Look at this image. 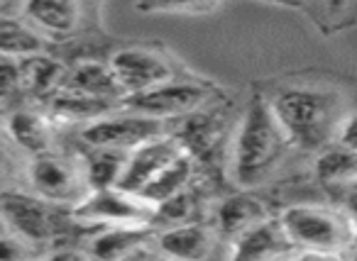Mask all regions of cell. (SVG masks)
Wrapping results in <instances>:
<instances>
[{
	"label": "cell",
	"mask_w": 357,
	"mask_h": 261,
	"mask_svg": "<svg viewBox=\"0 0 357 261\" xmlns=\"http://www.w3.org/2000/svg\"><path fill=\"white\" fill-rule=\"evenodd\" d=\"M272 103L264 95H252L245 105L230 144V181L243 191L257 188L272 176L291 149Z\"/></svg>",
	"instance_id": "1"
},
{
	"label": "cell",
	"mask_w": 357,
	"mask_h": 261,
	"mask_svg": "<svg viewBox=\"0 0 357 261\" xmlns=\"http://www.w3.org/2000/svg\"><path fill=\"white\" fill-rule=\"evenodd\" d=\"M269 103L294 147L308 152L331 147L342 118L350 113L340 90L316 84L282 88L269 98Z\"/></svg>",
	"instance_id": "2"
},
{
	"label": "cell",
	"mask_w": 357,
	"mask_h": 261,
	"mask_svg": "<svg viewBox=\"0 0 357 261\" xmlns=\"http://www.w3.org/2000/svg\"><path fill=\"white\" fill-rule=\"evenodd\" d=\"M279 220L296 246L298 256L337 259L357 246V220L345 207L298 203L284 207Z\"/></svg>",
	"instance_id": "3"
},
{
	"label": "cell",
	"mask_w": 357,
	"mask_h": 261,
	"mask_svg": "<svg viewBox=\"0 0 357 261\" xmlns=\"http://www.w3.org/2000/svg\"><path fill=\"white\" fill-rule=\"evenodd\" d=\"M154 215H157L154 205L120 186L93 188L71 207V220L96 230L154 225Z\"/></svg>",
	"instance_id": "4"
},
{
	"label": "cell",
	"mask_w": 357,
	"mask_h": 261,
	"mask_svg": "<svg viewBox=\"0 0 357 261\" xmlns=\"http://www.w3.org/2000/svg\"><path fill=\"white\" fill-rule=\"evenodd\" d=\"M215 98V88L211 84H196V81H167L162 86H154L142 93H135L123 98L120 108L128 113H137L154 120H174L196 115Z\"/></svg>",
	"instance_id": "5"
},
{
	"label": "cell",
	"mask_w": 357,
	"mask_h": 261,
	"mask_svg": "<svg viewBox=\"0 0 357 261\" xmlns=\"http://www.w3.org/2000/svg\"><path fill=\"white\" fill-rule=\"evenodd\" d=\"M27 181L37 196L61 207H74L91 191L81 157H61L54 149L30 159Z\"/></svg>",
	"instance_id": "6"
},
{
	"label": "cell",
	"mask_w": 357,
	"mask_h": 261,
	"mask_svg": "<svg viewBox=\"0 0 357 261\" xmlns=\"http://www.w3.org/2000/svg\"><path fill=\"white\" fill-rule=\"evenodd\" d=\"M0 217L8 230L35 246L56 242V235L61 232V205L45 200L37 193L13 188L0 191Z\"/></svg>",
	"instance_id": "7"
},
{
	"label": "cell",
	"mask_w": 357,
	"mask_h": 261,
	"mask_svg": "<svg viewBox=\"0 0 357 261\" xmlns=\"http://www.w3.org/2000/svg\"><path fill=\"white\" fill-rule=\"evenodd\" d=\"M110 66L123 86L125 98L176 79L174 61L152 47H125L110 56Z\"/></svg>",
	"instance_id": "8"
},
{
	"label": "cell",
	"mask_w": 357,
	"mask_h": 261,
	"mask_svg": "<svg viewBox=\"0 0 357 261\" xmlns=\"http://www.w3.org/2000/svg\"><path fill=\"white\" fill-rule=\"evenodd\" d=\"M167 132L162 120L144 118L137 113H128L123 110L120 115L108 113L103 118L93 120V122L84 125L81 129V139L93 147H110V149H123V152H132L135 147L144 144L147 139L159 137Z\"/></svg>",
	"instance_id": "9"
},
{
	"label": "cell",
	"mask_w": 357,
	"mask_h": 261,
	"mask_svg": "<svg viewBox=\"0 0 357 261\" xmlns=\"http://www.w3.org/2000/svg\"><path fill=\"white\" fill-rule=\"evenodd\" d=\"M186 149L189 147H186L184 139L174 137V134H169V132L147 139V142L135 147L132 152L128 154V161H125L123 176H120L118 186L139 196V193L144 191V186H147L164 166H169L178 154H184Z\"/></svg>",
	"instance_id": "10"
},
{
	"label": "cell",
	"mask_w": 357,
	"mask_h": 261,
	"mask_svg": "<svg viewBox=\"0 0 357 261\" xmlns=\"http://www.w3.org/2000/svg\"><path fill=\"white\" fill-rule=\"evenodd\" d=\"M230 256L233 259H284V256H298V251L289 239L282 220L269 215L267 220L257 222L248 232L230 239Z\"/></svg>",
	"instance_id": "11"
},
{
	"label": "cell",
	"mask_w": 357,
	"mask_h": 261,
	"mask_svg": "<svg viewBox=\"0 0 357 261\" xmlns=\"http://www.w3.org/2000/svg\"><path fill=\"white\" fill-rule=\"evenodd\" d=\"M157 249L162 256L169 259H208L215 254V244H218V230L201 222H176V225L162 230L157 237Z\"/></svg>",
	"instance_id": "12"
},
{
	"label": "cell",
	"mask_w": 357,
	"mask_h": 261,
	"mask_svg": "<svg viewBox=\"0 0 357 261\" xmlns=\"http://www.w3.org/2000/svg\"><path fill=\"white\" fill-rule=\"evenodd\" d=\"M22 15L37 32L52 37H69L81 25L79 0H25Z\"/></svg>",
	"instance_id": "13"
},
{
	"label": "cell",
	"mask_w": 357,
	"mask_h": 261,
	"mask_svg": "<svg viewBox=\"0 0 357 261\" xmlns=\"http://www.w3.org/2000/svg\"><path fill=\"white\" fill-rule=\"evenodd\" d=\"M6 132L13 144H17L30 157L54 149V120L37 110H13L6 120Z\"/></svg>",
	"instance_id": "14"
},
{
	"label": "cell",
	"mask_w": 357,
	"mask_h": 261,
	"mask_svg": "<svg viewBox=\"0 0 357 261\" xmlns=\"http://www.w3.org/2000/svg\"><path fill=\"white\" fill-rule=\"evenodd\" d=\"M118 103H110L103 98H93L81 90L66 88L61 86L56 93L50 95V118L54 122H69V125H89L103 115L113 113Z\"/></svg>",
	"instance_id": "15"
},
{
	"label": "cell",
	"mask_w": 357,
	"mask_h": 261,
	"mask_svg": "<svg viewBox=\"0 0 357 261\" xmlns=\"http://www.w3.org/2000/svg\"><path fill=\"white\" fill-rule=\"evenodd\" d=\"M66 88L81 90L86 95H93V98H103L110 100V103H123L125 90L120 86L118 76H115L110 61H81L76 64L71 71H66Z\"/></svg>",
	"instance_id": "16"
},
{
	"label": "cell",
	"mask_w": 357,
	"mask_h": 261,
	"mask_svg": "<svg viewBox=\"0 0 357 261\" xmlns=\"http://www.w3.org/2000/svg\"><path fill=\"white\" fill-rule=\"evenodd\" d=\"M267 217L269 210L262 200H257L250 193H238V196L220 200V205L215 207V230H218V235L228 237L230 242Z\"/></svg>",
	"instance_id": "17"
},
{
	"label": "cell",
	"mask_w": 357,
	"mask_h": 261,
	"mask_svg": "<svg viewBox=\"0 0 357 261\" xmlns=\"http://www.w3.org/2000/svg\"><path fill=\"white\" fill-rule=\"evenodd\" d=\"M154 239L152 225L144 227H103L91 239L89 254L98 259H128L137 256L144 244Z\"/></svg>",
	"instance_id": "18"
},
{
	"label": "cell",
	"mask_w": 357,
	"mask_h": 261,
	"mask_svg": "<svg viewBox=\"0 0 357 261\" xmlns=\"http://www.w3.org/2000/svg\"><path fill=\"white\" fill-rule=\"evenodd\" d=\"M194 171H196L194 152L186 149V152L178 154L169 166H164L162 171H159L157 176L144 186V191L139 193V196H142L149 205H154V210H157L164 200H169V198H174L176 193L186 191V188L191 186V181H194Z\"/></svg>",
	"instance_id": "19"
},
{
	"label": "cell",
	"mask_w": 357,
	"mask_h": 261,
	"mask_svg": "<svg viewBox=\"0 0 357 261\" xmlns=\"http://www.w3.org/2000/svg\"><path fill=\"white\" fill-rule=\"evenodd\" d=\"M20 79L22 90L40 95V98H50L52 93H56L64 86L66 69L61 61L52 59L45 52H35V54L20 59Z\"/></svg>",
	"instance_id": "20"
},
{
	"label": "cell",
	"mask_w": 357,
	"mask_h": 261,
	"mask_svg": "<svg viewBox=\"0 0 357 261\" xmlns=\"http://www.w3.org/2000/svg\"><path fill=\"white\" fill-rule=\"evenodd\" d=\"M128 154L130 152H123V149L86 144V152L81 154V164H84L91 191L93 188L118 186L120 176H123L125 161H128Z\"/></svg>",
	"instance_id": "21"
},
{
	"label": "cell",
	"mask_w": 357,
	"mask_h": 261,
	"mask_svg": "<svg viewBox=\"0 0 357 261\" xmlns=\"http://www.w3.org/2000/svg\"><path fill=\"white\" fill-rule=\"evenodd\" d=\"M313 171H316L318 181L326 186H350L352 181H357V152L340 147V144H331V147L321 149Z\"/></svg>",
	"instance_id": "22"
},
{
	"label": "cell",
	"mask_w": 357,
	"mask_h": 261,
	"mask_svg": "<svg viewBox=\"0 0 357 261\" xmlns=\"http://www.w3.org/2000/svg\"><path fill=\"white\" fill-rule=\"evenodd\" d=\"M42 52V37L27 20L0 17V56L22 59Z\"/></svg>",
	"instance_id": "23"
},
{
	"label": "cell",
	"mask_w": 357,
	"mask_h": 261,
	"mask_svg": "<svg viewBox=\"0 0 357 261\" xmlns=\"http://www.w3.org/2000/svg\"><path fill=\"white\" fill-rule=\"evenodd\" d=\"M223 0H137L139 13L154 15H208Z\"/></svg>",
	"instance_id": "24"
},
{
	"label": "cell",
	"mask_w": 357,
	"mask_h": 261,
	"mask_svg": "<svg viewBox=\"0 0 357 261\" xmlns=\"http://www.w3.org/2000/svg\"><path fill=\"white\" fill-rule=\"evenodd\" d=\"M22 90L20 59L0 56V103H8Z\"/></svg>",
	"instance_id": "25"
},
{
	"label": "cell",
	"mask_w": 357,
	"mask_h": 261,
	"mask_svg": "<svg viewBox=\"0 0 357 261\" xmlns=\"http://www.w3.org/2000/svg\"><path fill=\"white\" fill-rule=\"evenodd\" d=\"M37 254V246L32 242L22 239L20 235L10 230H3L0 232V259H8V261H17V259H27V256H35Z\"/></svg>",
	"instance_id": "26"
},
{
	"label": "cell",
	"mask_w": 357,
	"mask_h": 261,
	"mask_svg": "<svg viewBox=\"0 0 357 261\" xmlns=\"http://www.w3.org/2000/svg\"><path fill=\"white\" fill-rule=\"evenodd\" d=\"M333 144H340V147H347V149H355L357 152V113H347L342 118L340 127H337V134H335V142Z\"/></svg>",
	"instance_id": "27"
},
{
	"label": "cell",
	"mask_w": 357,
	"mask_h": 261,
	"mask_svg": "<svg viewBox=\"0 0 357 261\" xmlns=\"http://www.w3.org/2000/svg\"><path fill=\"white\" fill-rule=\"evenodd\" d=\"M342 191H345V198H342L345 203H342V207L357 220V181H352L350 186H345Z\"/></svg>",
	"instance_id": "28"
},
{
	"label": "cell",
	"mask_w": 357,
	"mask_h": 261,
	"mask_svg": "<svg viewBox=\"0 0 357 261\" xmlns=\"http://www.w3.org/2000/svg\"><path fill=\"white\" fill-rule=\"evenodd\" d=\"M355 3L357 0H323V6H326V10L331 13V15H342V13L350 10Z\"/></svg>",
	"instance_id": "29"
},
{
	"label": "cell",
	"mask_w": 357,
	"mask_h": 261,
	"mask_svg": "<svg viewBox=\"0 0 357 261\" xmlns=\"http://www.w3.org/2000/svg\"><path fill=\"white\" fill-rule=\"evenodd\" d=\"M272 3H284V6H301L303 0H272Z\"/></svg>",
	"instance_id": "30"
},
{
	"label": "cell",
	"mask_w": 357,
	"mask_h": 261,
	"mask_svg": "<svg viewBox=\"0 0 357 261\" xmlns=\"http://www.w3.org/2000/svg\"><path fill=\"white\" fill-rule=\"evenodd\" d=\"M6 178V159H3V154H0V181Z\"/></svg>",
	"instance_id": "31"
},
{
	"label": "cell",
	"mask_w": 357,
	"mask_h": 261,
	"mask_svg": "<svg viewBox=\"0 0 357 261\" xmlns=\"http://www.w3.org/2000/svg\"><path fill=\"white\" fill-rule=\"evenodd\" d=\"M3 230H8V227H6V222H3V217H0V232Z\"/></svg>",
	"instance_id": "32"
},
{
	"label": "cell",
	"mask_w": 357,
	"mask_h": 261,
	"mask_svg": "<svg viewBox=\"0 0 357 261\" xmlns=\"http://www.w3.org/2000/svg\"><path fill=\"white\" fill-rule=\"evenodd\" d=\"M0 3H3V0H0Z\"/></svg>",
	"instance_id": "33"
}]
</instances>
